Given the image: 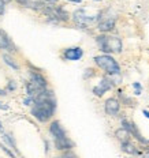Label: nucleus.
Wrapping results in <instances>:
<instances>
[{
	"label": "nucleus",
	"instance_id": "nucleus-6",
	"mask_svg": "<svg viewBox=\"0 0 149 158\" xmlns=\"http://www.w3.org/2000/svg\"><path fill=\"white\" fill-rule=\"evenodd\" d=\"M96 19H97L96 16L88 15L84 8H79L77 11H74V14H72V21H74V23L81 29H86L88 26H90L93 23Z\"/></svg>",
	"mask_w": 149,
	"mask_h": 158
},
{
	"label": "nucleus",
	"instance_id": "nucleus-31",
	"mask_svg": "<svg viewBox=\"0 0 149 158\" xmlns=\"http://www.w3.org/2000/svg\"><path fill=\"white\" fill-rule=\"evenodd\" d=\"M93 2H101V0H93Z\"/></svg>",
	"mask_w": 149,
	"mask_h": 158
},
{
	"label": "nucleus",
	"instance_id": "nucleus-20",
	"mask_svg": "<svg viewBox=\"0 0 149 158\" xmlns=\"http://www.w3.org/2000/svg\"><path fill=\"white\" fill-rule=\"evenodd\" d=\"M133 87L135 89L134 94H135V95H140V94H141V90H142V86H141V85L138 83V82H134V83H133Z\"/></svg>",
	"mask_w": 149,
	"mask_h": 158
},
{
	"label": "nucleus",
	"instance_id": "nucleus-8",
	"mask_svg": "<svg viewBox=\"0 0 149 158\" xmlns=\"http://www.w3.org/2000/svg\"><path fill=\"white\" fill-rule=\"evenodd\" d=\"M122 126H123L125 130H127L129 132H130V135H133V136L140 143H142V144H148L149 143V140L145 139V138L142 136L141 132L138 131V128H137V126H135L134 123H131V121H129V120H126V118H123V120H122Z\"/></svg>",
	"mask_w": 149,
	"mask_h": 158
},
{
	"label": "nucleus",
	"instance_id": "nucleus-11",
	"mask_svg": "<svg viewBox=\"0 0 149 158\" xmlns=\"http://www.w3.org/2000/svg\"><path fill=\"white\" fill-rule=\"evenodd\" d=\"M121 109V104L116 98H108L104 104V110L108 116H116Z\"/></svg>",
	"mask_w": 149,
	"mask_h": 158
},
{
	"label": "nucleus",
	"instance_id": "nucleus-10",
	"mask_svg": "<svg viewBox=\"0 0 149 158\" xmlns=\"http://www.w3.org/2000/svg\"><path fill=\"white\" fill-rule=\"evenodd\" d=\"M84 56V51L79 47H72V48H67L63 52V57L66 60H71V61H77Z\"/></svg>",
	"mask_w": 149,
	"mask_h": 158
},
{
	"label": "nucleus",
	"instance_id": "nucleus-4",
	"mask_svg": "<svg viewBox=\"0 0 149 158\" xmlns=\"http://www.w3.org/2000/svg\"><path fill=\"white\" fill-rule=\"evenodd\" d=\"M45 15L49 18V21L54 22H66L68 21V14L62 7H58L55 4H48L41 10Z\"/></svg>",
	"mask_w": 149,
	"mask_h": 158
},
{
	"label": "nucleus",
	"instance_id": "nucleus-1",
	"mask_svg": "<svg viewBox=\"0 0 149 158\" xmlns=\"http://www.w3.org/2000/svg\"><path fill=\"white\" fill-rule=\"evenodd\" d=\"M32 108V114L41 123H45L54 116L56 110V100L52 91L44 90L34 97Z\"/></svg>",
	"mask_w": 149,
	"mask_h": 158
},
{
	"label": "nucleus",
	"instance_id": "nucleus-30",
	"mask_svg": "<svg viewBox=\"0 0 149 158\" xmlns=\"http://www.w3.org/2000/svg\"><path fill=\"white\" fill-rule=\"evenodd\" d=\"M144 158H149V153H148V154H147V156H145Z\"/></svg>",
	"mask_w": 149,
	"mask_h": 158
},
{
	"label": "nucleus",
	"instance_id": "nucleus-2",
	"mask_svg": "<svg viewBox=\"0 0 149 158\" xmlns=\"http://www.w3.org/2000/svg\"><path fill=\"white\" fill-rule=\"evenodd\" d=\"M96 42H97L100 51L104 53H121L122 48H123L121 38L115 37V35L101 34L96 37Z\"/></svg>",
	"mask_w": 149,
	"mask_h": 158
},
{
	"label": "nucleus",
	"instance_id": "nucleus-33",
	"mask_svg": "<svg viewBox=\"0 0 149 158\" xmlns=\"http://www.w3.org/2000/svg\"><path fill=\"white\" fill-rule=\"evenodd\" d=\"M56 158H62V157H56Z\"/></svg>",
	"mask_w": 149,
	"mask_h": 158
},
{
	"label": "nucleus",
	"instance_id": "nucleus-21",
	"mask_svg": "<svg viewBox=\"0 0 149 158\" xmlns=\"http://www.w3.org/2000/svg\"><path fill=\"white\" fill-rule=\"evenodd\" d=\"M32 2H33V0H18L19 4H21V6H25V7H30Z\"/></svg>",
	"mask_w": 149,
	"mask_h": 158
},
{
	"label": "nucleus",
	"instance_id": "nucleus-27",
	"mask_svg": "<svg viewBox=\"0 0 149 158\" xmlns=\"http://www.w3.org/2000/svg\"><path fill=\"white\" fill-rule=\"evenodd\" d=\"M68 2H71V3H77V4H78V3H81L82 0H68Z\"/></svg>",
	"mask_w": 149,
	"mask_h": 158
},
{
	"label": "nucleus",
	"instance_id": "nucleus-7",
	"mask_svg": "<svg viewBox=\"0 0 149 158\" xmlns=\"http://www.w3.org/2000/svg\"><path fill=\"white\" fill-rule=\"evenodd\" d=\"M114 86H115V83H114V81H112V78L104 77L100 81V83L93 87V93H94L96 97H103V95L107 93L108 90H111Z\"/></svg>",
	"mask_w": 149,
	"mask_h": 158
},
{
	"label": "nucleus",
	"instance_id": "nucleus-29",
	"mask_svg": "<svg viewBox=\"0 0 149 158\" xmlns=\"http://www.w3.org/2000/svg\"><path fill=\"white\" fill-rule=\"evenodd\" d=\"M3 2H4V3H10V2H11V0H3Z\"/></svg>",
	"mask_w": 149,
	"mask_h": 158
},
{
	"label": "nucleus",
	"instance_id": "nucleus-32",
	"mask_svg": "<svg viewBox=\"0 0 149 158\" xmlns=\"http://www.w3.org/2000/svg\"><path fill=\"white\" fill-rule=\"evenodd\" d=\"M0 128H2V123H0Z\"/></svg>",
	"mask_w": 149,
	"mask_h": 158
},
{
	"label": "nucleus",
	"instance_id": "nucleus-19",
	"mask_svg": "<svg viewBox=\"0 0 149 158\" xmlns=\"http://www.w3.org/2000/svg\"><path fill=\"white\" fill-rule=\"evenodd\" d=\"M3 138H4V140H7V142H8V143L11 144V146H12V147H14V149L16 150V144H15V142H14V139H12V138L10 136V135L4 134V135H3Z\"/></svg>",
	"mask_w": 149,
	"mask_h": 158
},
{
	"label": "nucleus",
	"instance_id": "nucleus-3",
	"mask_svg": "<svg viewBox=\"0 0 149 158\" xmlns=\"http://www.w3.org/2000/svg\"><path fill=\"white\" fill-rule=\"evenodd\" d=\"M94 63L101 68L103 71L107 72V75L114 77V75H121V67L118 61L110 55H100L94 57Z\"/></svg>",
	"mask_w": 149,
	"mask_h": 158
},
{
	"label": "nucleus",
	"instance_id": "nucleus-16",
	"mask_svg": "<svg viewBox=\"0 0 149 158\" xmlns=\"http://www.w3.org/2000/svg\"><path fill=\"white\" fill-rule=\"evenodd\" d=\"M115 136H116L118 139L121 140V143L129 142V140H130V132H129L127 130H125V128H119V130H116V132H115Z\"/></svg>",
	"mask_w": 149,
	"mask_h": 158
},
{
	"label": "nucleus",
	"instance_id": "nucleus-28",
	"mask_svg": "<svg viewBox=\"0 0 149 158\" xmlns=\"http://www.w3.org/2000/svg\"><path fill=\"white\" fill-rule=\"evenodd\" d=\"M4 94H6V93H4V91H3V90H2V89H0V95H4Z\"/></svg>",
	"mask_w": 149,
	"mask_h": 158
},
{
	"label": "nucleus",
	"instance_id": "nucleus-24",
	"mask_svg": "<svg viewBox=\"0 0 149 158\" xmlns=\"http://www.w3.org/2000/svg\"><path fill=\"white\" fill-rule=\"evenodd\" d=\"M62 158H77V157H75L72 153H70V151H68V153H66L64 156H62Z\"/></svg>",
	"mask_w": 149,
	"mask_h": 158
},
{
	"label": "nucleus",
	"instance_id": "nucleus-15",
	"mask_svg": "<svg viewBox=\"0 0 149 158\" xmlns=\"http://www.w3.org/2000/svg\"><path fill=\"white\" fill-rule=\"evenodd\" d=\"M121 149H122V151H125V153H127V154H131V156L140 154V151L137 150V147H135L134 144L130 142V140H129V142L121 143Z\"/></svg>",
	"mask_w": 149,
	"mask_h": 158
},
{
	"label": "nucleus",
	"instance_id": "nucleus-23",
	"mask_svg": "<svg viewBox=\"0 0 149 158\" xmlns=\"http://www.w3.org/2000/svg\"><path fill=\"white\" fill-rule=\"evenodd\" d=\"M2 149L4 150L6 153H7V154H8V156L11 157V158H15V156H14V154H12V151H10V150H8V149H7V147H6V146H2Z\"/></svg>",
	"mask_w": 149,
	"mask_h": 158
},
{
	"label": "nucleus",
	"instance_id": "nucleus-25",
	"mask_svg": "<svg viewBox=\"0 0 149 158\" xmlns=\"http://www.w3.org/2000/svg\"><path fill=\"white\" fill-rule=\"evenodd\" d=\"M4 4H6V3L3 2V0H0V15L4 12Z\"/></svg>",
	"mask_w": 149,
	"mask_h": 158
},
{
	"label": "nucleus",
	"instance_id": "nucleus-14",
	"mask_svg": "<svg viewBox=\"0 0 149 158\" xmlns=\"http://www.w3.org/2000/svg\"><path fill=\"white\" fill-rule=\"evenodd\" d=\"M55 147L58 150H70L74 147V143H72L67 136H63V138L55 139Z\"/></svg>",
	"mask_w": 149,
	"mask_h": 158
},
{
	"label": "nucleus",
	"instance_id": "nucleus-26",
	"mask_svg": "<svg viewBox=\"0 0 149 158\" xmlns=\"http://www.w3.org/2000/svg\"><path fill=\"white\" fill-rule=\"evenodd\" d=\"M142 114H144V116H145V117H148V118H149V110H147V109H144V110H142Z\"/></svg>",
	"mask_w": 149,
	"mask_h": 158
},
{
	"label": "nucleus",
	"instance_id": "nucleus-9",
	"mask_svg": "<svg viewBox=\"0 0 149 158\" xmlns=\"http://www.w3.org/2000/svg\"><path fill=\"white\" fill-rule=\"evenodd\" d=\"M30 83L37 89L38 93H41V91L47 90V79L42 77L41 74H38V72H32L30 74Z\"/></svg>",
	"mask_w": 149,
	"mask_h": 158
},
{
	"label": "nucleus",
	"instance_id": "nucleus-5",
	"mask_svg": "<svg viewBox=\"0 0 149 158\" xmlns=\"http://www.w3.org/2000/svg\"><path fill=\"white\" fill-rule=\"evenodd\" d=\"M97 22H99V30L103 33H108L115 29V16L110 14V10L101 11L97 15Z\"/></svg>",
	"mask_w": 149,
	"mask_h": 158
},
{
	"label": "nucleus",
	"instance_id": "nucleus-17",
	"mask_svg": "<svg viewBox=\"0 0 149 158\" xmlns=\"http://www.w3.org/2000/svg\"><path fill=\"white\" fill-rule=\"evenodd\" d=\"M3 59H4V63L7 64V65H10L11 68H14V70H16V71L19 70V65L16 64L15 61L12 60V57H10L8 55H3Z\"/></svg>",
	"mask_w": 149,
	"mask_h": 158
},
{
	"label": "nucleus",
	"instance_id": "nucleus-22",
	"mask_svg": "<svg viewBox=\"0 0 149 158\" xmlns=\"http://www.w3.org/2000/svg\"><path fill=\"white\" fill-rule=\"evenodd\" d=\"M7 89H8L10 91H11V90H15V89H16V85H15V82H14V81H8Z\"/></svg>",
	"mask_w": 149,
	"mask_h": 158
},
{
	"label": "nucleus",
	"instance_id": "nucleus-18",
	"mask_svg": "<svg viewBox=\"0 0 149 158\" xmlns=\"http://www.w3.org/2000/svg\"><path fill=\"white\" fill-rule=\"evenodd\" d=\"M118 95H119V97H121V100L123 101L125 104H127V105H133V104H134L133 101L130 100V98H129V97H126V95L123 94V91H122V90H118Z\"/></svg>",
	"mask_w": 149,
	"mask_h": 158
},
{
	"label": "nucleus",
	"instance_id": "nucleus-12",
	"mask_svg": "<svg viewBox=\"0 0 149 158\" xmlns=\"http://www.w3.org/2000/svg\"><path fill=\"white\" fill-rule=\"evenodd\" d=\"M0 48L2 49H6V51H15V45L14 42L11 41V38L7 35V33L4 30H0Z\"/></svg>",
	"mask_w": 149,
	"mask_h": 158
},
{
	"label": "nucleus",
	"instance_id": "nucleus-13",
	"mask_svg": "<svg viewBox=\"0 0 149 158\" xmlns=\"http://www.w3.org/2000/svg\"><path fill=\"white\" fill-rule=\"evenodd\" d=\"M49 132L54 136V139H58V138H63V136H67L66 135L64 128L62 127V124L59 121H54V123L49 126Z\"/></svg>",
	"mask_w": 149,
	"mask_h": 158
}]
</instances>
